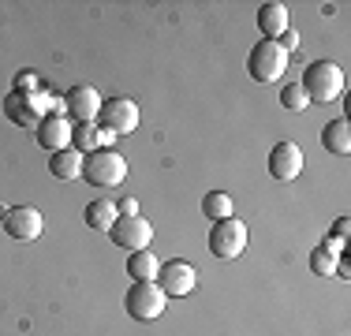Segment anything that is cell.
Returning a JSON list of instances; mask_svg holds the SVG:
<instances>
[{
    "label": "cell",
    "instance_id": "277c9868",
    "mask_svg": "<svg viewBox=\"0 0 351 336\" xmlns=\"http://www.w3.org/2000/svg\"><path fill=\"white\" fill-rule=\"evenodd\" d=\"M284 67H288V53H284L277 41H269V38H262L254 49H250V56H247V71H250L254 82H277L284 75Z\"/></svg>",
    "mask_w": 351,
    "mask_h": 336
},
{
    "label": "cell",
    "instance_id": "7c38bea8",
    "mask_svg": "<svg viewBox=\"0 0 351 336\" xmlns=\"http://www.w3.org/2000/svg\"><path fill=\"white\" fill-rule=\"evenodd\" d=\"M71 128L75 123L68 120V116H45V120L34 128V139H38V146L45 149V154H60V149H68L71 146Z\"/></svg>",
    "mask_w": 351,
    "mask_h": 336
},
{
    "label": "cell",
    "instance_id": "8fae6325",
    "mask_svg": "<svg viewBox=\"0 0 351 336\" xmlns=\"http://www.w3.org/2000/svg\"><path fill=\"white\" fill-rule=\"evenodd\" d=\"M299 172H303V149L295 142H277L269 149V176L277 183H291L299 180Z\"/></svg>",
    "mask_w": 351,
    "mask_h": 336
},
{
    "label": "cell",
    "instance_id": "d4e9b609",
    "mask_svg": "<svg viewBox=\"0 0 351 336\" xmlns=\"http://www.w3.org/2000/svg\"><path fill=\"white\" fill-rule=\"evenodd\" d=\"M4 217H8V206H0V224H4Z\"/></svg>",
    "mask_w": 351,
    "mask_h": 336
},
{
    "label": "cell",
    "instance_id": "44dd1931",
    "mask_svg": "<svg viewBox=\"0 0 351 336\" xmlns=\"http://www.w3.org/2000/svg\"><path fill=\"white\" fill-rule=\"evenodd\" d=\"M280 105L288 108V112H303L311 101H306V94H303V86H299V82H288V86L280 90Z\"/></svg>",
    "mask_w": 351,
    "mask_h": 336
},
{
    "label": "cell",
    "instance_id": "2e32d148",
    "mask_svg": "<svg viewBox=\"0 0 351 336\" xmlns=\"http://www.w3.org/2000/svg\"><path fill=\"white\" fill-rule=\"evenodd\" d=\"M49 172L56 176V180H64V183H71V180H79L82 176V154H75V149H60V154H53L49 157Z\"/></svg>",
    "mask_w": 351,
    "mask_h": 336
},
{
    "label": "cell",
    "instance_id": "e0dca14e",
    "mask_svg": "<svg viewBox=\"0 0 351 336\" xmlns=\"http://www.w3.org/2000/svg\"><path fill=\"white\" fill-rule=\"evenodd\" d=\"M157 273H161V262H157V254L149 247L128 254V276H135V280H157Z\"/></svg>",
    "mask_w": 351,
    "mask_h": 336
},
{
    "label": "cell",
    "instance_id": "3957f363",
    "mask_svg": "<svg viewBox=\"0 0 351 336\" xmlns=\"http://www.w3.org/2000/svg\"><path fill=\"white\" fill-rule=\"evenodd\" d=\"M123 307H128V314L135 322H157L165 314V307H169V296L157 288V280H135L128 288V296H123Z\"/></svg>",
    "mask_w": 351,
    "mask_h": 336
},
{
    "label": "cell",
    "instance_id": "9a60e30c",
    "mask_svg": "<svg viewBox=\"0 0 351 336\" xmlns=\"http://www.w3.org/2000/svg\"><path fill=\"white\" fill-rule=\"evenodd\" d=\"M116 217H120L116 202H108V198H94V202L86 206V213H82V221H86L94 232H108V228L116 224Z\"/></svg>",
    "mask_w": 351,
    "mask_h": 336
},
{
    "label": "cell",
    "instance_id": "d6986e66",
    "mask_svg": "<svg viewBox=\"0 0 351 336\" xmlns=\"http://www.w3.org/2000/svg\"><path fill=\"white\" fill-rule=\"evenodd\" d=\"M202 213L206 221H224V217H232V198L224 195V191H210V195L202 198Z\"/></svg>",
    "mask_w": 351,
    "mask_h": 336
},
{
    "label": "cell",
    "instance_id": "9c48e42d",
    "mask_svg": "<svg viewBox=\"0 0 351 336\" xmlns=\"http://www.w3.org/2000/svg\"><path fill=\"white\" fill-rule=\"evenodd\" d=\"M4 232L19 243H34L41 232H45V217L38 213L34 206H8L4 217Z\"/></svg>",
    "mask_w": 351,
    "mask_h": 336
},
{
    "label": "cell",
    "instance_id": "4fadbf2b",
    "mask_svg": "<svg viewBox=\"0 0 351 336\" xmlns=\"http://www.w3.org/2000/svg\"><path fill=\"white\" fill-rule=\"evenodd\" d=\"M258 30H262V38L277 41L284 30H288V4H280V0H265L262 8H258Z\"/></svg>",
    "mask_w": 351,
    "mask_h": 336
},
{
    "label": "cell",
    "instance_id": "52a82bcc",
    "mask_svg": "<svg viewBox=\"0 0 351 336\" xmlns=\"http://www.w3.org/2000/svg\"><path fill=\"white\" fill-rule=\"evenodd\" d=\"M157 288H161L169 299L191 296V291L198 288V269L191 265V262H180V258H172V262H161V273H157Z\"/></svg>",
    "mask_w": 351,
    "mask_h": 336
},
{
    "label": "cell",
    "instance_id": "5bb4252c",
    "mask_svg": "<svg viewBox=\"0 0 351 336\" xmlns=\"http://www.w3.org/2000/svg\"><path fill=\"white\" fill-rule=\"evenodd\" d=\"M322 146L329 149L332 157H348L351 154V123L344 120V116H340V120H332V123H325Z\"/></svg>",
    "mask_w": 351,
    "mask_h": 336
},
{
    "label": "cell",
    "instance_id": "6da1fadb",
    "mask_svg": "<svg viewBox=\"0 0 351 336\" xmlns=\"http://www.w3.org/2000/svg\"><path fill=\"white\" fill-rule=\"evenodd\" d=\"M299 86H303L306 101H322V105H329V101L344 97L348 79H344V67H337L332 60H314L303 71V82H299Z\"/></svg>",
    "mask_w": 351,
    "mask_h": 336
},
{
    "label": "cell",
    "instance_id": "7402d4cb",
    "mask_svg": "<svg viewBox=\"0 0 351 336\" xmlns=\"http://www.w3.org/2000/svg\"><path fill=\"white\" fill-rule=\"evenodd\" d=\"M15 90H19V94H38V75L34 71H19L15 75Z\"/></svg>",
    "mask_w": 351,
    "mask_h": 336
},
{
    "label": "cell",
    "instance_id": "5b68a950",
    "mask_svg": "<svg viewBox=\"0 0 351 336\" xmlns=\"http://www.w3.org/2000/svg\"><path fill=\"white\" fill-rule=\"evenodd\" d=\"M243 250H247V224L239 221V217H224V221H217L210 228V254L232 262V258H239Z\"/></svg>",
    "mask_w": 351,
    "mask_h": 336
},
{
    "label": "cell",
    "instance_id": "ffe728a7",
    "mask_svg": "<svg viewBox=\"0 0 351 336\" xmlns=\"http://www.w3.org/2000/svg\"><path fill=\"white\" fill-rule=\"evenodd\" d=\"M311 273L314 276H332L337 273V254H329L325 247H314L311 250Z\"/></svg>",
    "mask_w": 351,
    "mask_h": 336
},
{
    "label": "cell",
    "instance_id": "603a6c76",
    "mask_svg": "<svg viewBox=\"0 0 351 336\" xmlns=\"http://www.w3.org/2000/svg\"><path fill=\"white\" fill-rule=\"evenodd\" d=\"M277 45L284 49V53H291V49H295V45H299V34H295V30H291V27H288V30H284V34H280V38H277Z\"/></svg>",
    "mask_w": 351,
    "mask_h": 336
},
{
    "label": "cell",
    "instance_id": "8992f818",
    "mask_svg": "<svg viewBox=\"0 0 351 336\" xmlns=\"http://www.w3.org/2000/svg\"><path fill=\"white\" fill-rule=\"evenodd\" d=\"M97 128H105V131H112V134L138 131V105L131 97H108V101H101Z\"/></svg>",
    "mask_w": 351,
    "mask_h": 336
},
{
    "label": "cell",
    "instance_id": "ac0fdd59",
    "mask_svg": "<svg viewBox=\"0 0 351 336\" xmlns=\"http://www.w3.org/2000/svg\"><path fill=\"white\" fill-rule=\"evenodd\" d=\"M71 149L82 157L101 149V128H97V123H75L71 128Z\"/></svg>",
    "mask_w": 351,
    "mask_h": 336
},
{
    "label": "cell",
    "instance_id": "30bf717a",
    "mask_svg": "<svg viewBox=\"0 0 351 336\" xmlns=\"http://www.w3.org/2000/svg\"><path fill=\"white\" fill-rule=\"evenodd\" d=\"M64 112H68L71 123H94L97 112H101V94H97L94 86H71L68 94H64Z\"/></svg>",
    "mask_w": 351,
    "mask_h": 336
},
{
    "label": "cell",
    "instance_id": "7a4b0ae2",
    "mask_svg": "<svg viewBox=\"0 0 351 336\" xmlns=\"http://www.w3.org/2000/svg\"><path fill=\"white\" fill-rule=\"evenodd\" d=\"M82 180L90 187H120L128 180V157L120 149H94L82 157Z\"/></svg>",
    "mask_w": 351,
    "mask_h": 336
},
{
    "label": "cell",
    "instance_id": "cb8c5ba5",
    "mask_svg": "<svg viewBox=\"0 0 351 336\" xmlns=\"http://www.w3.org/2000/svg\"><path fill=\"white\" fill-rule=\"evenodd\" d=\"M116 209H120V217H138V202L135 198H123Z\"/></svg>",
    "mask_w": 351,
    "mask_h": 336
},
{
    "label": "cell",
    "instance_id": "ba28073f",
    "mask_svg": "<svg viewBox=\"0 0 351 336\" xmlns=\"http://www.w3.org/2000/svg\"><path fill=\"white\" fill-rule=\"evenodd\" d=\"M108 239L128 254L131 250H146L154 243V224L146 217H116V224L108 228Z\"/></svg>",
    "mask_w": 351,
    "mask_h": 336
}]
</instances>
